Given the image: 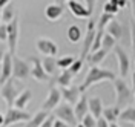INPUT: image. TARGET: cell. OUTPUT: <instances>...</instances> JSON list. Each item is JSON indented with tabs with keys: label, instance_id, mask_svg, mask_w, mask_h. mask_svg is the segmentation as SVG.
<instances>
[{
	"label": "cell",
	"instance_id": "43",
	"mask_svg": "<svg viewBox=\"0 0 135 127\" xmlns=\"http://www.w3.org/2000/svg\"><path fill=\"white\" fill-rule=\"evenodd\" d=\"M109 127H120V126H118L117 123H114V124H109Z\"/></svg>",
	"mask_w": 135,
	"mask_h": 127
},
{
	"label": "cell",
	"instance_id": "45",
	"mask_svg": "<svg viewBox=\"0 0 135 127\" xmlns=\"http://www.w3.org/2000/svg\"><path fill=\"white\" fill-rule=\"evenodd\" d=\"M75 127H83V126H81V124H75Z\"/></svg>",
	"mask_w": 135,
	"mask_h": 127
},
{
	"label": "cell",
	"instance_id": "2",
	"mask_svg": "<svg viewBox=\"0 0 135 127\" xmlns=\"http://www.w3.org/2000/svg\"><path fill=\"white\" fill-rule=\"evenodd\" d=\"M112 83H114V89H115V107L121 110L132 103L134 92L129 87V84L126 83L124 78H118L117 77Z\"/></svg>",
	"mask_w": 135,
	"mask_h": 127
},
{
	"label": "cell",
	"instance_id": "28",
	"mask_svg": "<svg viewBox=\"0 0 135 127\" xmlns=\"http://www.w3.org/2000/svg\"><path fill=\"white\" fill-rule=\"evenodd\" d=\"M40 63H42V68H43V70H45L46 75H52V74L55 72V69H57V66H55V60L51 58V57H45Z\"/></svg>",
	"mask_w": 135,
	"mask_h": 127
},
{
	"label": "cell",
	"instance_id": "27",
	"mask_svg": "<svg viewBox=\"0 0 135 127\" xmlns=\"http://www.w3.org/2000/svg\"><path fill=\"white\" fill-rule=\"evenodd\" d=\"M106 55H108V52L103 51V49H98L97 52H92V54H89L86 60H88V63H91V66H97V64H100L103 60L106 58Z\"/></svg>",
	"mask_w": 135,
	"mask_h": 127
},
{
	"label": "cell",
	"instance_id": "11",
	"mask_svg": "<svg viewBox=\"0 0 135 127\" xmlns=\"http://www.w3.org/2000/svg\"><path fill=\"white\" fill-rule=\"evenodd\" d=\"M60 101H61V96H60V89L57 87V86H51L49 93H48L46 100L43 101L42 110H45V112H52V110H54L60 104Z\"/></svg>",
	"mask_w": 135,
	"mask_h": 127
},
{
	"label": "cell",
	"instance_id": "5",
	"mask_svg": "<svg viewBox=\"0 0 135 127\" xmlns=\"http://www.w3.org/2000/svg\"><path fill=\"white\" fill-rule=\"evenodd\" d=\"M31 118V113H28L26 110H17L14 107H9L3 116V126L2 127H9L16 123H28Z\"/></svg>",
	"mask_w": 135,
	"mask_h": 127
},
{
	"label": "cell",
	"instance_id": "32",
	"mask_svg": "<svg viewBox=\"0 0 135 127\" xmlns=\"http://www.w3.org/2000/svg\"><path fill=\"white\" fill-rule=\"evenodd\" d=\"M120 9L117 8V3H115V0H109V2H106L104 5H103V12L104 14H109V16H115Z\"/></svg>",
	"mask_w": 135,
	"mask_h": 127
},
{
	"label": "cell",
	"instance_id": "31",
	"mask_svg": "<svg viewBox=\"0 0 135 127\" xmlns=\"http://www.w3.org/2000/svg\"><path fill=\"white\" fill-rule=\"evenodd\" d=\"M115 44H117V42H115L110 35L103 34V38H101V48H100V49L109 52V51H112V49H114V46H115Z\"/></svg>",
	"mask_w": 135,
	"mask_h": 127
},
{
	"label": "cell",
	"instance_id": "26",
	"mask_svg": "<svg viewBox=\"0 0 135 127\" xmlns=\"http://www.w3.org/2000/svg\"><path fill=\"white\" fill-rule=\"evenodd\" d=\"M72 80H74V75H71L69 70H61V74L59 77H55L54 81L61 87H69V86H72Z\"/></svg>",
	"mask_w": 135,
	"mask_h": 127
},
{
	"label": "cell",
	"instance_id": "16",
	"mask_svg": "<svg viewBox=\"0 0 135 127\" xmlns=\"http://www.w3.org/2000/svg\"><path fill=\"white\" fill-rule=\"evenodd\" d=\"M0 84L6 83L9 78H12V61H11V54H5L3 60L0 63Z\"/></svg>",
	"mask_w": 135,
	"mask_h": 127
},
{
	"label": "cell",
	"instance_id": "38",
	"mask_svg": "<svg viewBox=\"0 0 135 127\" xmlns=\"http://www.w3.org/2000/svg\"><path fill=\"white\" fill-rule=\"evenodd\" d=\"M52 127H69V126H68V124H65L63 121H60V119H54Z\"/></svg>",
	"mask_w": 135,
	"mask_h": 127
},
{
	"label": "cell",
	"instance_id": "13",
	"mask_svg": "<svg viewBox=\"0 0 135 127\" xmlns=\"http://www.w3.org/2000/svg\"><path fill=\"white\" fill-rule=\"evenodd\" d=\"M69 11L72 12L74 17L78 18H89L92 16V12L88 9V6H84V2H75V0H69L66 2Z\"/></svg>",
	"mask_w": 135,
	"mask_h": 127
},
{
	"label": "cell",
	"instance_id": "14",
	"mask_svg": "<svg viewBox=\"0 0 135 127\" xmlns=\"http://www.w3.org/2000/svg\"><path fill=\"white\" fill-rule=\"evenodd\" d=\"M65 12V5L63 2H55V3H51L45 8V17L48 18L49 22H57L61 18Z\"/></svg>",
	"mask_w": 135,
	"mask_h": 127
},
{
	"label": "cell",
	"instance_id": "8",
	"mask_svg": "<svg viewBox=\"0 0 135 127\" xmlns=\"http://www.w3.org/2000/svg\"><path fill=\"white\" fill-rule=\"evenodd\" d=\"M17 95H18V89H17V86H16L14 78H9L6 83L2 84V87H0V96L6 101V104H8L9 107H12Z\"/></svg>",
	"mask_w": 135,
	"mask_h": 127
},
{
	"label": "cell",
	"instance_id": "42",
	"mask_svg": "<svg viewBox=\"0 0 135 127\" xmlns=\"http://www.w3.org/2000/svg\"><path fill=\"white\" fill-rule=\"evenodd\" d=\"M3 126V113L0 112V127Z\"/></svg>",
	"mask_w": 135,
	"mask_h": 127
},
{
	"label": "cell",
	"instance_id": "22",
	"mask_svg": "<svg viewBox=\"0 0 135 127\" xmlns=\"http://www.w3.org/2000/svg\"><path fill=\"white\" fill-rule=\"evenodd\" d=\"M49 115H51L49 112H45V110L40 109L37 113H34V116L29 118V121L26 123V127H40Z\"/></svg>",
	"mask_w": 135,
	"mask_h": 127
},
{
	"label": "cell",
	"instance_id": "23",
	"mask_svg": "<svg viewBox=\"0 0 135 127\" xmlns=\"http://www.w3.org/2000/svg\"><path fill=\"white\" fill-rule=\"evenodd\" d=\"M118 119L123 121V123L134 124L135 123V109H134V106L131 104V106L124 107L123 110H120V113H118Z\"/></svg>",
	"mask_w": 135,
	"mask_h": 127
},
{
	"label": "cell",
	"instance_id": "20",
	"mask_svg": "<svg viewBox=\"0 0 135 127\" xmlns=\"http://www.w3.org/2000/svg\"><path fill=\"white\" fill-rule=\"evenodd\" d=\"M106 29V34L110 35L115 42L117 40H120L121 37H123V26H121V23H118L117 20H112V22H109V25L104 28Z\"/></svg>",
	"mask_w": 135,
	"mask_h": 127
},
{
	"label": "cell",
	"instance_id": "41",
	"mask_svg": "<svg viewBox=\"0 0 135 127\" xmlns=\"http://www.w3.org/2000/svg\"><path fill=\"white\" fill-rule=\"evenodd\" d=\"M8 3H9V0H0V11L5 8V6H6Z\"/></svg>",
	"mask_w": 135,
	"mask_h": 127
},
{
	"label": "cell",
	"instance_id": "29",
	"mask_svg": "<svg viewBox=\"0 0 135 127\" xmlns=\"http://www.w3.org/2000/svg\"><path fill=\"white\" fill-rule=\"evenodd\" d=\"M114 20V16H109V14H101L100 18H98V23H95V31H101L104 32V28L109 25V22Z\"/></svg>",
	"mask_w": 135,
	"mask_h": 127
},
{
	"label": "cell",
	"instance_id": "15",
	"mask_svg": "<svg viewBox=\"0 0 135 127\" xmlns=\"http://www.w3.org/2000/svg\"><path fill=\"white\" fill-rule=\"evenodd\" d=\"M60 96H61V98L66 101V104L72 106V104H75V103L80 100V96H81V92H80L78 86L61 87V89H60Z\"/></svg>",
	"mask_w": 135,
	"mask_h": 127
},
{
	"label": "cell",
	"instance_id": "35",
	"mask_svg": "<svg viewBox=\"0 0 135 127\" xmlns=\"http://www.w3.org/2000/svg\"><path fill=\"white\" fill-rule=\"evenodd\" d=\"M6 42V25H0V44Z\"/></svg>",
	"mask_w": 135,
	"mask_h": 127
},
{
	"label": "cell",
	"instance_id": "6",
	"mask_svg": "<svg viewBox=\"0 0 135 127\" xmlns=\"http://www.w3.org/2000/svg\"><path fill=\"white\" fill-rule=\"evenodd\" d=\"M11 61H12V78H17V80L28 78L29 70H31V64L17 55H11Z\"/></svg>",
	"mask_w": 135,
	"mask_h": 127
},
{
	"label": "cell",
	"instance_id": "18",
	"mask_svg": "<svg viewBox=\"0 0 135 127\" xmlns=\"http://www.w3.org/2000/svg\"><path fill=\"white\" fill-rule=\"evenodd\" d=\"M32 100V92L29 90V89H25L23 92H20L17 95V98L14 100V104H12V107L17 110H25V107L29 104V101Z\"/></svg>",
	"mask_w": 135,
	"mask_h": 127
},
{
	"label": "cell",
	"instance_id": "36",
	"mask_svg": "<svg viewBox=\"0 0 135 127\" xmlns=\"http://www.w3.org/2000/svg\"><path fill=\"white\" fill-rule=\"evenodd\" d=\"M54 119H55V118H54V115L51 113L49 116L45 119V123H43V124H42L40 127H52V123H54Z\"/></svg>",
	"mask_w": 135,
	"mask_h": 127
},
{
	"label": "cell",
	"instance_id": "33",
	"mask_svg": "<svg viewBox=\"0 0 135 127\" xmlns=\"http://www.w3.org/2000/svg\"><path fill=\"white\" fill-rule=\"evenodd\" d=\"M81 68H83V61H81V60H77V58H75V61H74V63H72V64H71V66L66 69V70H69V74H71V75L75 77L77 74L81 70Z\"/></svg>",
	"mask_w": 135,
	"mask_h": 127
},
{
	"label": "cell",
	"instance_id": "30",
	"mask_svg": "<svg viewBox=\"0 0 135 127\" xmlns=\"http://www.w3.org/2000/svg\"><path fill=\"white\" fill-rule=\"evenodd\" d=\"M75 61V57H72V55H65V57H61V58L55 60V66L61 70H66L72 63Z\"/></svg>",
	"mask_w": 135,
	"mask_h": 127
},
{
	"label": "cell",
	"instance_id": "3",
	"mask_svg": "<svg viewBox=\"0 0 135 127\" xmlns=\"http://www.w3.org/2000/svg\"><path fill=\"white\" fill-rule=\"evenodd\" d=\"M54 118L55 119H60V121H63L65 124H68L69 127L75 126L77 121H75V116H74V109H72V106H69L66 103H61L59 104L55 109H54Z\"/></svg>",
	"mask_w": 135,
	"mask_h": 127
},
{
	"label": "cell",
	"instance_id": "24",
	"mask_svg": "<svg viewBox=\"0 0 135 127\" xmlns=\"http://www.w3.org/2000/svg\"><path fill=\"white\" fill-rule=\"evenodd\" d=\"M14 17H17V11H16V8L12 6V3L9 2L8 5L2 9V23H3V25H8Z\"/></svg>",
	"mask_w": 135,
	"mask_h": 127
},
{
	"label": "cell",
	"instance_id": "4",
	"mask_svg": "<svg viewBox=\"0 0 135 127\" xmlns=\"http://www.w3.org/2000/svg\"><path fill=\"white\" fill-rule=\"evenodd\" d=\"M17 40H18V17H14L6 25V43H8V54L16 55Z\"/></svg>",
	"mask_w": 135,
	"mask_h": 127
},
{
	"label": "cell",
	"instance_id": "37",
	"mask_svg": "<svg viewBox=\"0 0 135 127\" xmlns=\"http://www.w3.org/2000/svg\"><path fill=\"white\" fill-rule=\"evenodd\" d=\"M95 127H109V124H108L103 118H98L97 119V123H95Z\"/></svg>",
	"mask_w": 135,
	"mask_h": 127
},
{
	"label": "cell",
	"instance_id": "9",
	"mask_svg": "<svg viewBox=\"0 0 135 127\" xmlns=\"http://www.w3.org/2000/svg\"><path fill=\"white\" fill-rule=\"evenodd\" d=\"M114 54L117 55V60H118V70H120V77H127L129 70H131V58L127 55V52L115 44L114 46Z\"/></svg>",
	"mask_w": 135,
	"mask_h": 127
},
{
	"label": "cell",
	"instance_id": "40",
	"mask_svg": "<svg viewBox=\"0 0 135 127\" xmlns=\"http://www.w3.org/2000/svg\"><path fill=\"white\" fill-rule=\"evenodd\" d=\"M6 54V48H5V44H0V63H2V60H3V55Z\"/></svg>",
	"mask_w": 135,
	"mask_h": 127
},
{
	"label": "cell",
	"instance_id": "39",
	"mask_svg": "<svg viewBox=\"0 0 135 127\" xmlns=\"http://www.w3.org/2000/svg\"><path fill=\"white\" fill-rule=\"evenodd\" d=\"M115 3H117V8L120 9V8H124L127 5V2L126 0H115Z\"/></svg>",
	"mask_w": 135,
	"mask_h": 127
},
{
	"label": "cell",
	"instance_id": "25",
	"mask_svg": "<svg viewBox=\"0 0 135 127\" xmlns=\"http://www.w3.org/2000/svg\"><path fill=\"white\" fill-rule=\"evenodd\" d=\"M68 40L71 43H78L80 40H81V37H83V34H81V29H80V26L77 25H71L69 28H68Z\"/></svg>",
	"mask_w": 135,
	"mask_h": 127
},
{
	"label": "cell",
	"instance_id": "10",
	"mask_svg": "<svg viewBox=\"0 0 135 127\" xmlns=\"http://www.w3.org/2000/svg\"><path fill=\"white\" fill-rule=\"evenodd\" d=\"M35 48H37V51L43 54L45 57H54V55H57V52H59V46H57V43L52 42L51 38H46V37H42V38H38L37 42H35Z\"/></svg>",
	"mask_w": 135,
	"mask_h": 127
},
{
	"label": "cell",
	"instance_id": "44",
	"mask_svg": "<svg viewBox=\"0 0 135 127\" xmlns=\"http://www.w3.org/2000/svg\"><path fill=\"white\" fill-rule=\"evenodd\" d=\"M0 25H2V11H0Z\"/></svg>",
	"mask_w": 135,
	"mask_h": 127
},
{
	"label": "cell",
	"instance_id": "1",
	"mask_svg": "<svg viewBox=\"0 0 135 127\" xmlns=\"http://www.w3.org/2000/svg\"><path fill=\"white\" fill-rule=\"evenodd\" d=\"M115 78H117V75H115L112 70H109V69H101V68H98V66H91L88 75L84 78V81L78 86V89H80L81 93H84V90H86L88 87H91V86L95 84V83H100V81H110V83H112Z\"/></svg>",
	"mask_w": 135,
	"mask_h": 127
},
{
	"label": "cell",
	"instance_id": "12",
	"mask_svg": "<svg viewBox=\"0 0 135 127\" xmlns=\"http://www.w3.org/2000/svg\"><path fill=\"white\" fill-rule=\"evenodd\" d=\"M26 61L29 64H32L31 70H29V75L34 77V80H37V81H49L51 77L45 74V70L42 68V63H40V60L37 57H29V60H26Z\"/></svg>",
	"mask_w": 135,
	"mask_h": 127
},
{
	"label": "cell",
	"instance_id": "34",
	"mask_svg": "<svg viewBox=\"0 0 135 127\" xmlns=\"http://www.w3.org/2000/svg\"><path fill=\"white\" fill-rule=\"evenodd\" d=\"M95 123H97V119L94 118L91 113H86L83 116V119L80 121V124L83 127H95Z\"/></svg>",
	"mask_w": 135,
	"mask_h": 127
},
{
	"label": "cell",
	"instance_id": "19",
	"mask_svg": "<svg viewBox=\"0 0 135 127\" xmlns=\"http://www.w3.org/2000/svg\"><path fill=\"white\" fill-rule=\"evenodd\" d=\"M88 110L91 112V115L95 119L101 118V112H103V101H101V98L94 96L91 100H88Z\"/></svg>",
	"mask_w": 135,
	"mask_h": 127
},
{
	"label": "cell",
	"instance_id": "21",
	"mask_svg": "<svg viewBox=\"0 0 135 127\" xmlns=\"http://www.w3.org/2000/svg\"><path fill=\"white\" fill-rule=\"evenodd\" d=\"M118 113H120V109H117L115 106L103 107V112H101V118L104 119L108 124H114V123H117V119H118Z\"/></svg>",
	"mask_w": 135,
	"mask_h": 127
},
{
	"label": "cell",
	"instance_id": "7",
	"mask_svg": "<svg viewBox=\"0 0 135 127\" xmlns=\"http://www.w3.org/2000/svg\"><path fill=\"white\" fill-rule=\"evenodd\" d=\"M94 37H95V18H89L88 26H86V35H84V40H83V46H81V54H80V58H78V60H81L83 63L86 60V57L89 55Z\"/></svg>",
	"mask_w": 135,
	"mask_h": 127
},
{
	"label": "cell",
	"instance_id": "17",
	"mask_svg": "<svg viewBox=\"0 0 135 127\" xmlns=\"http://www.w3.org/2000/svg\"><path fill=\"white\" fill-rule=\"evenodd\" d=\"M74 116H75V121H81L83 116L86 113H89V110H88V98H86V95L81 93V96H80V100L74 104Z\"/></svg>",
	"mask_w": 135,
	"mask_h": 127
}]
</instances>
